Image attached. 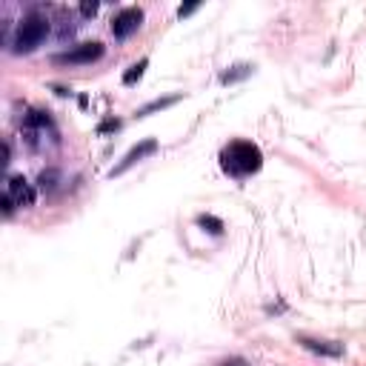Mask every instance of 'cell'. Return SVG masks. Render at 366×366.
Segmentation results:
<instances>
[{
    "mask_svg": "<svg viewBox=\"0 0 366 366\" xmlns=\"http://www.w3.org/2000/svg\"><path fill=\"white\" fill-rule=\"evenodd\" d=\"M144 23V9L138 6H127V9H120L114 18H112V35L117 41H127L129 35H135Z\"/></svg>",
    "mask_w": 366,
    "mask_h": 366,
    "instance_id": "4",
    "label": "cell"
},
{
    "mask_svg": "<svg viewBox=\"0 0 366 366\" xmlns=\"http://www.w3.org/2000/svg\"><path fill=\"white\" fill-rule=\"evenodd\" d=\"M261 166H264V152L252 141H232L220 149V169L235 181L261 172Z\"/></svg>",
    "mask_w": 366,
    "mask_h": 366,
    "instance_id": "1",
    "label": "cell"
},
{
    "mask_svg": "<svg viewBox=\"0 0 366 366\" xmlns=\"http://www.w3.org/2000/svg\"><path fill=\"white\" fill-rule=\"evenodd\" d=\"M120 129V120H103L97 127V135H106V132H117Z\"/></svg>",
    "mask_w": 366,
    "mask_h": 366,
    "instance_id": "12",
    "label": "cell"
},
{
    "mask_svg": "<svg viewBox=\"0 0 366 366\" xmlns=\"http://www.w3.org/2000/svg\"><path fill=\"white\" fill-rule=\"evenodd\" d=\"M195 9H198V6H181V9H178V18H186V15H192Z\"/></svg>",
    "mask_w": 366,
    "mask_h": 366,
    "instance_id": "14",
    "label": "cell"
},
{
    "mask_svg": "<svg viewBox=\"0 0 366 366\" xmlns=\"http://www.w3.org/2000/svg\"><path fill=\"white\" fill-rule=\"evenodd\" d=\"M146 66H149V60H146V58H144V60H138L135 66H129V72L124 75V83H127V86H135V83H138V80L144 77Z\"/></svg>",
    "mask_w": 366,
    "mask_h": 366,
    "instance_id": "10",
    "label": "cell"
},
{
    "mask_svg": "<svg viewBox=\"0 0 366 366\" xmlns=\"http://www.w3.org/2000/svg\"><path fill=\"white\" fill-rule=\"evenodd\" d=\"M155 152H158V141H155V138H146V141H141L138 146H132V149L124 155V161H120V163H117V166H114L109 175H112V178L124 175V172H129L135 163H141L144 158H149V155H155Z\"/></svg>",
    "mask_w": 366,
    "mask_h": 366,
    "instance_id": "5",
    "label": "cell"
},
{
    "mask_svg": "<svg viewBox=\"0 0 366 366\" xmlns=\"http://www.w3.org/2000/svg\"><path fill=\"white\" fill-rule=\"evenodd\" d=\"M103 52H106V46L100 41H86V43H77L75 49L63 52V55H55V63H60V66H86V63L100 60Z\"/></svg>",
    "mask_w": 366,
    "mask_h": 366,
    "instance_id": "3",
    "label": "cell"
},
{
    "mask_svg": "<svg viewBox=\"0 0 366 366\" xmlns=\"http://www.w3.org/2000/svg\"><path fill=\"white\" fill-rule=\"evenodd\" d=\"M6 195L15 200V206H32L35 203V189L26 183V178H9Z\"/></svg>",
    "mask_w": 366,
    "mask_h": 366,
    "instance_id": "7",
    "label": "cell"
},
{
    "mask_svg": "<svg viewBox=\"0 0 366 366\" xmlns=\"http://www.w3.org/2000/svg\"><path fill=\"white\" fill-rule=\"evenodd\" d=\"M198 226H203V229L212 232V235H220V232H223V220L215 217V215H198Z\"/></svg>",
    "mask_w": 366,
    "mask_h": 366,
    "instance_id": "11",
    "label": "cell"
},
{
    "mask_svg": "<svg viewBox=\"0 0 366 366\" xmlns=\"http://www.w3.org/2000/svg\"><path fill=\"white\" fill-rule=\"evenodd\" d=\"M252 69H255V66H249V63L232 66L229 72H223V75H220V83H223V86H229V83H237V80H243V77H249V75H252Z\"/></svg>",
    "mask_w": 366,
    "mask_h": 366,
    "instance_id": "8",
    "label": "cell"
},
{
    "mask_svg": "<svg viewBox=\"0 0 366 366\" xmlns=\"http://www.w3.org/2000/svg\"><path fill=\"white\" fill-rule=\"evenodd\" d=\"M181 100V95H172V97H161V100H152V103H146L144 109H138L135 114L138 117H146V114H152V112H158V109H166V106H172V103H178Z\"/></svg>",
    "mask_w": 366,
    "mask_h": 366,
    "instance_id": "9",
    "label": "cell"
},
{
    "mask_svg": "<svg viewBox=\"0 0 366 366\" xmlns=\"http://www.w3.org/2000/svg\"><path fill=\"white\" fill-rule=\"evenodd\" d=\"M298 343L315 355H323V357H340L343 355V343L338 340H321V338H309V335H298Z\"/></svg>",
    "mask_w": 366,
    "mask_h": 366,
    "instance_id": "6",
    "label": "cell"
},
{
    "mask_svg": "<svg viewBox=\"0 0 366 366\" xmlns=\"http://www.w3.org/2000/svg\"><path fill=\"white\" fill-rule=\"evenodd\" d=\"M49 35V18L41 15V12H29L21 26H18V35H15V52L18 55H26V52H35Z\"/></svg>",
    "mask_w": 366,
    "mask_h": 366,
    "instance_id": "2",
    "label": "cell"
},
{
    "mask_svg": "<svg viewBox=\"0 0 366 366\" xmlns=\"http://www.w3.org/2000/svg\"><path fill=\"white\" fill-rule=\"evenodd\" d=\"M80 12H83L86 18H95V12H97V4H83V6H80Z\"/></svg>",
    "mask_w": 366,
    "mask_h": 366,
    "instance_id": "13",
    "label": "cell"
}]
</instances>
